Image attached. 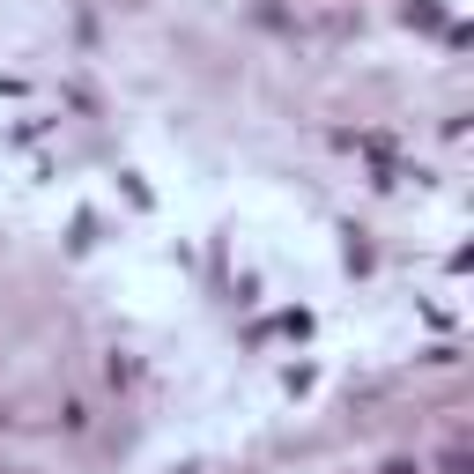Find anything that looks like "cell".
I'll return each instance as SVG.
<instances>
[{
  "label": "cell",
  "mask_w": 474,
  "mask_h": 474,
  "mask_svg": "<svg viewBox=\"0 0 474 474\" xmlns=\"http://www.w3.org/2000/svg\"><path fill=\"white\" fill-rule=\"evenodd\" d=\"M386 474H415V467H386Z\"/></svg>",
  "instance_id": "6da1fadb"
}]
</instances>
